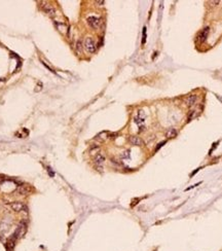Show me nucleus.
<instances>
[{
  "mask_svg": "<svg viewBox=\"0 0 222 251\" xmlns=\"http://www.w3.org/2000/svg\"><path fill=\"white\" fill-rule=\"evenodd\" d=\"M26 230H27V224L25 222H21V223H20L19 227H17L16 232L12 234L11 239H12L14 241H16L17 239H19L20 237H22V236H23L25 233H26Z\"/></svg>",
  "mask_w": 222,
  "mask_h": 251,
  "instance_id": "1",
  "label": "nucleus"
},
{
  "mask_svg": "<svg viewBox=\"0 0 222 251\" xmlns=\"http://www.w3.org/2000/svg\"><path fill=\"white\" fill-rule=\"evenodd\" d=\"M86 22H88L89 26L91 27V28L95 29V30L98 29L100 27V25H101V20H100L99 17H94V16L89 17L88 19H86Z\"/></svg>",
  "mask_w": 222,
  "mask_h": 251,
  "instance_id": "2",
  "label": "nucleus"
},
{
  "mask_svg": "<svg viewBox=\"0 0 222 251\" xmlns=\"http://www.w3.org/2000/svg\"><path fill=\"white\" fill-rule=\"evenodd\" d=\"M84 47L89 52H96V43H95L94 39L91 38V37H88L86 40H84Z\"/></svg>",
  "mask_w": 222,
  "mask_h": 251,
  "instance_id": "3",
  "label": "nucleus"
},
{
  "mask_svg": "<svg viewBox=\"0 0 222 251\" xmlns=\"http://www.w3.org/2000/svg\"><path fill=\"white\" fill-rule=\"evenodd\" d=\"M11 208L12 210H14V212H22L23 210H25V211L27 210L26 206H25L24 203H22V202L11 203Z\"/></svg>",
  "mask_w": 222,
  "mask_h": 251,
  "instance_id": "4",
  "label": "nucleus"
},
{
  "mask_svg": "<svg viewBox=\"0 0 222 251\" xmlns=\"http://www.w3.org/2000/svg\"><path fill=\"white\" fill-rule=\"evenodd\" d=\"M209 32H210V28H209V27H206V28H204L199 33L198 40L201 42V43H203V42H205L207 40V38H208V36H209Z\"/></svg>",
  "mask_w": 222,
  "mask_h": 251,
  "instance_id": "5",
  "label": "nucleus"
},
{
  "mask_svg": "<svg viewBox=\"0 0 222 251\" xmlns=\"http://www.w3.org/2000/svg\"><path fill=\"white\" fill-rule=\"evenodd\" d=\"M129 141L132 145H135V146H143L144 145V141L138 136H130Z\"/></svg>",
  "mask_w": 222,
  "mask_h": 251,
  "instance_id": "6",
  "label": "nucleus"
},
{
  "mask_svg": "<svg viewBox=\"0 0 222 251\" xmlns=\"http://www.w3.org/2000/svg\"><path fill=\"white\" fill-rule=\"evenodd\" d=\"M41 4H43V5H41L42 7V9H43L44 11L46 12L48 16H51V17H54L55 14H56V9L54 8L52 5H49V4H46V3H44V2H41Z\"/></svg>",
  "mask_w": 222,
  "mask_h": 251,
  "instance_id": "7",
  "label": "nucleus"
},
{
  "mask_svg": "<svg viewBox=\"0 0 222 251\" xmlns=\"http://www.w3.org/2000/svg\"><path fill=\"white\" fill-rule=\"evenodd\" d=\"M105 155H104L103 154H97L96 155H95V157H94V163L96 164V166H102L104 164V162H105Z\"/></svg>",
  "mask_w": 222,
  "mask_h": 251,
  "instance_id": "8",
  "label": "nucleus"
},
{
  "mask_svg": "<svg viewBox=\"0 0 222 251\" xmlns=\"http://www.w3.org/2000/svg\"><path fill=\"white\" fill-rule=\"evenodd\" d=\"M198 101V96L196 95H189V96L186 97L185 99V104L187 106H193L194 104Z\"/></svg>",
  "mask_w": 222,
  "mask_h": 251,
  "instance_id": "9",
  "label": "nucleus"
},
{
  "mask_svg": "<svg viewBox=\"0 0 222 251\" xmlns=\"http://www.w3.org/2000/svg\"><path fill=\"white\" fill-rule=\"evenodd\" d=\"M177 134H178V132H177L176 128H174V127L169 128V129L166 131V133H164V135H166V137L168 138V139H173V138H175L177 136Z\"/></svg>",
  "mask_w": 222,
  "mask_h": 251,
  "instance_id": "10",
  "label": "nucleus"
},
{
  "mask_svg": "<svg viewBox=\"0 0 222 251\" xmlns=\"http://www.w3.org/2000/svg\"><path fill=\"white\" fill-rule=\"evenodd\" d=\"M30 187H28L27 185H21V186H19L18 188V192L20 195H27L30 192Z\"/></svg>",
  "mask_w": 222,
  "mask_h": 251,
  "instance_id": "11",
  "label": "nucleus"
},
{
  "mask_svg": "<svg viewBox=\"0 0 222 251\" xmlns=\"http://www.w3.org/2000/svg\"><path fill=\"white\" fill-rule=\"evenodd\" d=\"M99 150H100V146H99V145L93 144V145H91V147H89V154L96 155L97 154H99Z\"/></svg>",
  "mask_w": 222,
  "mask_h": 251,
  "instance_id": "12",
  "label": "nucleus"
},
{
  "mask_svg": "<svg viewBox=\"0 0 222 251\" xmlns=\"http://www.w3.org/2000/svg\"><path fill=\"white\" fill-rule=\"evenodd\" d=\"M106 138H108V133L107 132H102V133H100V134H98L96 136V139L100 140V141H104Z\"/></svg>",
  "mask_w": 222,
  "mask_h": 251,
  "instance_id": "13",
  "label": "nucleus"
},
{
  "mask_svg": "<svg viewBox=\"0 0 222 251\" xmlns=\"http://www.w3.org/2000/svg\"><path fill=\"white\" fill-rule=\"evenodd\" d=\"M130 150H124V151H123L120 154V159L121 160H129L130 157H131V154H130Z\"/></svg>",
  "mask_w": 222,
  "mask_h": 251,
  "instance_id": "14",
  "label": "nucleus"
},
{
  "mask_svg": "<svg viewBox=\"0 0 222 251\" xmlns=\"http://www.w3.org/2000/svg\"><path fill=\"white\" fill-rule=\"evenodd\" d=\"M56 26L57 28H58L61 32H65V30H66V25L63 24V23H58V22H56Z\"/></svg>",
  "mask_w": 222,
  "mask_h": 251,
  "instance_id": "15",
  "label": "nucleus"
},
{
  "mask_svg": "<svg viewBox=\"0 0 222 251\" xmlns=\"http://www.w3.org/2000/svg\"><path fill=\"white\" fill-rule=\"evenodd\" d=\"M194 116H195V111H194V110H191V111H189V113L187 114V122H190V120H192Z\"/></svg>",
  "mask_w": 222,
  "mask_h": 251,
  "instance_id": "16",
  "label": "nucleus"
},
{
  "mask_svg": "<svg viewBox=\"0 0 222 251\" xmlns=\"http://www.w3.org/2000/svg\"><path fill=\"white\" fill-rule=\"evenodd\" d=\"M76 51L78 52H80L82 51V41L81 40H78L76 42Z\"/></svg>",
  "mask_w": 222,
  "mask_h": 251,
  "instance_id": "17",
  "label": "nucleus"
},
{
  "mask_svg": "<svg viewBox=\"0 0 222 251\" xmlns=\"http://www.w3.org/2000/svg\"><path fill=\"white\" fill-rule=\"evenodd\" d=\"M146 42V27L143 28V38H142V43H145Z\"/></svg>",
  "mask_w": 222,
  "mask_h": 251,
  "instance_id": "18",
  "label": "nucleus"
},
{
  "mask_svg": "<svg viewBox=\"0 0 222 251\" xmlns=\"http://www.w3.org/2000/svg\"><path fill=\"white\" fill-rule=\"evenodd\" d=\"M166 144V141H164V142H161L159 144L156 146V148H155V151H158V150H159V148H161V147L164 146V145Z\"/></svg>",
  "mask_w": 222,
  "mask_h": 251,
  "instance_id": "19",
  "label": "nucleus"
},
{
  "mask_svg": "<svg viewBox=\"0 0 222 251\" xmlns=\"http://www.w3.org/2000/svg\"><path fill=\"white\" fill-rule=\"evenodd\" d=\"M208 3L211 4L212 6H215V5H217V4L220 3V1H208Z\"/></svg>",
  "mask_w": 222,
  "mask_h": 251,
  "instance_id": "20",
  "label": "nucleus"
},
{
  "mask_svg": "<svg viewBox=\"0 0 222 251\" xmlns=\"http://www.w3.org/2000/svg\"><path fill=\"white\" fill-rule=\"evenodd\" d=\"M111 163L113 165H116V166H120L121 165L120 163L118 162V160H114V159H111Z\"/></svg>",
  "mask_w": 222,
  "mask_h": 251,
  "instance_id": "21",
  "label": "nucleus"
},
{
  "mask_svg": "<svg viewBox=\"0 0 222 251\" xmlns=\"http://www.w3.org/2000/svg\"><path fill=\"white\" fill-rule=\"evenodd\" d=\"M96 169L98 172H103V167L102 166H96Z\"/></svg>",
  "mask_w": 222,
  "mask_h": 251,
  "instance_id": "22",
  "label": "nucleus"
},
{
  "mask_svg": "<svg viewBox=\"0 0 222 251\" xmlns=\"http://www.w3.org/2000/svg\"><path fill=\"white\" fill-rule=\"evenodd\" d=\"M104 3H105V1H103V0H101V1H96V4H99V5H103Z\"/></svg>",
  "mask_w": 222,
  "mask_h": 251,
  "instance_id": "23",
  "label": "nucleus"
},
{
  "mask_svg": "<svg viewBox=\"0 0 222 251\" xmlns=\"http://www.w3.org/2000/svg\"><path fill=\"white\" fill-rule=\"evenodd\" d=\"M217 98H218V99H219V100H220V101L222 102V98H220V97H219V96H217Z\"/></svg>",
  "mask_w": 222,
  "mask_h": 251,
  "instance_id": "24",
  "label": "nucleus"
}]
</instances>
